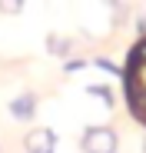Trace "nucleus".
Listing matches in <instances>:
<instances>
[{"instance_id":"1","label":"nucleus","mask_w":146,"mask_h":153,"mask_svg":"<svg viewBox=\"0 0 146 153\" xmlns=\"http://www.w3.org/2000/svg\"><path fill=\"white\" fill-rule=\"evenodd\" d=\"M80 146H83V153H116V133L110 126H90Z\"/></svg>"},{"instance_id":"2","label":"nucleus","mask_w":146,"mask_h":153,"mask_svg":"<svg viewBox=\"0 0 146 153\" xmlns=\"http://www.w3.org/2000/svg\"><path fill=\"white\" fill-rule=\"evenodd\" d=\"M23 146H27V153H53L57 150V133L50 126H37V130L27 133Z\"/></svg>"},{"instance_id":"3","label":"nucleus","mask_w":146,"mask_h":153,"mask_svg":"<svg viewBox=\"0 0 146 153\" xmlns=\"http://www.w3.org/2000/svg\"><path fill=\"white\" fill-rule=\"evenodd\" d=\"M10 113H13L17 120H30V117L37 113V97H33V93H20L13 103H10Z\"/></svg>"},{"instance_id":"4","label":"nucleus","mask_w":146,"mask_h":153,"mask_svg":"<svg viewBox=\"0 0 146 153\" xmlns=\"http://www.w3.org/2000/svg\"><path fill=\"white\" fill-rule=\"evenodd\" d=\"M46 47H50L53 57H66V53H70V40H66V37H50Z\"/></svg>"},{"instance_id":"5","label":"nucleus","mask_w":146,"mask_h":153,"mask_svg":"<svg viewBox=\"0 0 146 153\" xmlns=\"http://www.w3.org/2000/svg\"><path fill=\"white\" fill-rule=\"evenodd\" d=\"M86 93H93V97L106 100V107H113V90H110V87H86Z\"/></svg>"},{"instance_id":"6","label":"nucleus","mask_w":146,"mask_h":153,"mask_svg":"<svg viewBox=\"0 0 146 153\" xmlns=\"http://www.w3.org/2000/svg\"><path fill=\"white\" fill-rule=\"evenodd\" d=\"M23 4H27V0H0V10L4 13H20Z\"/></svg>"},{"instance_id":"7","label":"nucleus","mask_w":146,"mask_h":153,"mask_svg":"<svg viewBox=\"0 0 146 153\" xmlns=\"http://www.w3.org/2000/svg\"><path fill=\"white\" fill-rule=\"evenodd\" d=\"M96 67H100V70H106V73H119V70H116L110 60H96Z\"/></svg>"},{"instance_id":"8","label":"nucleus","mask_w":146,"mask_h":153,"mask_svg":"<svg viewBox=\"0 0 146 153\" xmlns=\"http://www.w3.org/2000/svg\"><path fill=\"white\" fill-rule=\"evenodd\" d=\"M136 30H139V33H146V17H139V23H136Z\"/></svg>"}]
</instances>
